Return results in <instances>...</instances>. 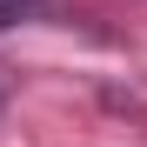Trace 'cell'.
I'll return each mask as SVG.
<instances>
[{
  "label": "cell",
  "instance_id": "cell-1",
  "mask_svg": "<svg viewBox=\"0 0 147 147\" xmlns=\"http://www.w3.org/2000/svg\"><path fill=\"white\" fill-rule=\"evenodd\" d=\"M34 13V0H0V27H13V20H27Z\"/></svg>",
  "mask_w": 147,
  "mask_h": 147
},
{
  "label": "cell",
  "instance_id": "cell-2",
  "mask_svg": "<svg viewBox=\"0 0 147 147\" xmlns=\"http://www.w3.org/2000/svg\"><path fill=\"white\" fill-rule=\"evenodd\" d=\"M7 94H13V80H7V67H0V107H7Z\"/></svg>",
  "mask_w": 147,
  "mask_h": 147
}]
</instances>
